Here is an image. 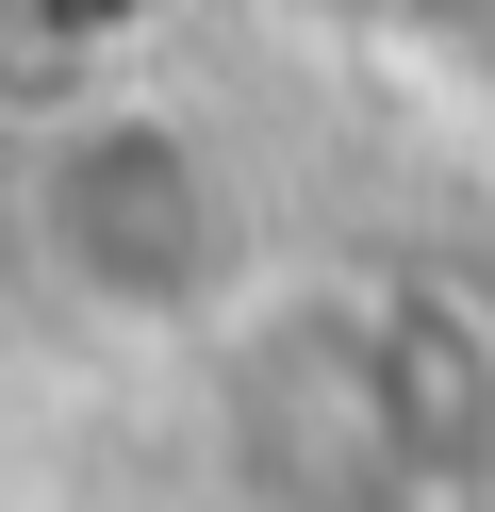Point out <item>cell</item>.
I'll return each instance as SVG.
<instances>
[{
    "label": "cell",
    "mask_w": 495,
    "mask_h": 512,
    "mask_svg": "<svg viewBox=\"0 0 495 512\" xmlns=\"http://www.w3.org/2000/svg\"><path fill=\"white\" fill-rule=\"evenodd\" d=\"M429 314L380 281H248L215 314V397L231 463L264 512H380L446 463V380H429Z\"/></svg>",
    "instance_id": "7a4b0ae2"
},
{
    "label": "cell",
    "mask_w": 495,
    "mask_h": 512,
    "mask_svg": "<svg viewBox=\"0 0 495 512\" xmlns=\"http://www.w3.org/2000/svg\"><path fill=\"white\" fill-rule=\"evenodd\" d=\"M17 265L50 281L83 331L132 347H215V314L264 281L248 166L198 100L165 83H83L66 116H33L17 149Z\"/></svg>",
    "instance_id": "6da1fadb"
}]
</instances>
